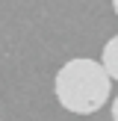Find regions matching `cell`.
<instances>
[{
	"mask_svg": "<svg viewBox=\"0 0 118 121\" xmlns=\"http://www.w3.org/2000/svg\"><path fill=\"white\" fill-rule=\"evenodd\" d=\"M53 92L62 109L74 112V115H92L109 100L112 80L100 62L80 56V59H68L56 71Z\"/></svg>",
	"mask_w": 118,
	"mask_h": 121,
	"instance_id": "obj_1",
	"label": "cell"
},
{
	"mask_svg": "<svg viewBox=\"0 0 118 121\" xmlns=\"http://www.w3.org/2000/svg\"><path fill=\"white\" fill-rule=\"evenodd\" d=\"M100 65L109 74V80H118V35H112L103 44V56H100Z\"/></svg>",
	"mask_w": 118,
	"mask_h": 121,
	"instance_id": "obj_2",
	"label": "cell"
},
{
	"mask_svg": "<svg viewBox=\"0 0 118 121\" xmlns=\"http://www.w3.org/2000/svg\"><path fill=\"white\" fill-rule=\"evenodd\" d=\"M112 121H118V98L112 100Z\"/></svg>",
	"mask_w": 118,
	"mask_h": 121,
	"instance_id": "obj_3",
	"label": "cell"
},
{
	"mask_svg": "<svg viewBox=\"0 0 118 121\" xmlns=\"http://www.w3.org/2000/svg\"><path fill=\"white\" fill-rule=\"evenodd\" d=\"M112 9H115V15H118V0H112Z\"/></svg>",
	"mask_w": 118,
	"mask_h": 121,
	"instance_id": "obj_4",
	"label": "cell"
}]
</instances>
